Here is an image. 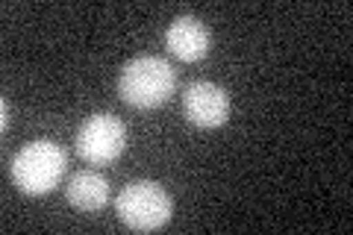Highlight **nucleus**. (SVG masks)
<instances>
[{
	"instance_id": "nucleus-1",
	"label": "nucleus",
	"mask_w": 353,
	"mask_h": 235,
	"mask_svg": "<svg viewBox=\"0 0 353 235\" xmlns=\"http://www.w3.org/2000/svg\"><path fill=\"white\" fill-rule=\"evenodd\" d=\"M176 88V71L168 59L153 53H141L130 59L121 71L118 94L132 109H159L168 103Z\"/></svg>"
},
{
	"instance_id": "nucleus-2",
	"label": "nucleus",
	"mask_w": 353,
	"mask_h": 235,
	"mask_svg": "<svg viewBox=\"0 0 353 235\" xmlns=\"http://www.w3.org/2000/svg\"><path fill=\"white\" fill-rule=\"evenodd\" d=\"M65 167H68V156L59 147L57 141L39 139L24 144L9 162V176L18 192L24 194H48L59 185V180L65 176Z\"/></svg>"
},
{
	"instance_id": "nucleus-3",
	"label": "nucleus",
	"mask_w": 353,
	"mask_h": 235,
	"mask_svg": "<svg viewBox=\"0 0 353 235\" xmlns=\"http://www.w3.org/2000/svg\"><path fill=\"white\" fill-rule=\"evenodd\" d=\"M115 212L124 227L136 232H153L171 221V197L159 183L136 180L115 197Z\"/></svg>"
},
{
	"instance_id": "nucleus-4",
	"label": "nucleus",
	"mask_w": 353,
	"mask_h": 235,
	"mask_svg": "<svg viewBox=\"0 0 353 235\" xmlns=\"http://www.w3.org/2000/svg\"><path fill=\"white\" fill-rule=\"evenodd\" d=\"M80 159L88 165H112L127 147V127L112 112H94L83 121L74 141Z\"/></svg>"
},
{
	"instance_id": "nucleus-5",
	"label": "nucleus",
	"mask_w": 353,
	"mask_h": 235,
	"mask_svg": "<svg viewBox=\"0 0 353 235\" xmlns=\"http://www.w3.org/2000/svg\"><path fill=\"white\" fill-rule=\"evenodd\" d=\"M183 115L201 130L224 127L230 118V94L209 80H197L183 92Z\"/></svg>"
},
{
	"instance_id": "nucleus-6",
	"label": "nucleus",
	"mask_w": 353,
	"mask_h": 235,
	"mask_svg": "<svg viewBox=\"0 0 353 235\" xmlns=\"http://www.w3.org/2000/svg\"><path fill=\"white\" fill-rule=\"evenodd\" d=\"M209 30L201 18L194 15H180L171 21L168 32H165V44L180 62H197L209 53Z\"/></svg>"
},
{
	"instance_id": "nucleus-7",
	"label": "nucleus",
	"mask_w": 353,
	"mask_h": 235,
	"mask_svg": "<svg viewBox=\"0 0 353 235\" xmlns=\"http://www.w3.org/2000/svg\"><path fill=\"white\" fill-rule=\"evenodd\" d=\"M65 197L68 203L80 212H97L106 206L109 200V183L103 174L97 171H77L68 185H65Z\"/></svg>"
},
{
	"instance_id": "nucleus-8",
	"label": "nucleus",
	"mask_w": 353,
	"mask_h": 235,
	"mask_svg": "<svg viewBox=\"0 0 353 235\" xmlns=\"http://www.w3.org/2000/svg\"><path fill=\"white\" fill-rule=\"evenodd\" d=\"M0 130H9V100H3V121H0Z\"/></svg>"
}]
</instances>
